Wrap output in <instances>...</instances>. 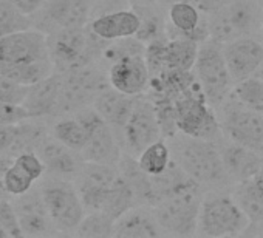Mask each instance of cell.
I'll list each match as a JSON object with an SVG mask.
<instances>
[{"label":"cell","mask_w":263,"mask_h":238,"mask_svg":"<svg viewBox=\"0 0 263 238\" xmlns=\"http://www.w3.org/2000/svg\"><path fill=\"white\" fill-rule=\"evenodd\" d=\"M167 37H191L203 44L211 37L208 14L191 0H177L167 5Z\"/></svg>","instance_id":"obj_16"},{"label":"cell","mask_w":263,"mask_h":238,"mask_svg":"<svg viewBox=\"0 0 263 238\" xmlns=\"http://www.w3.org/2000/svg\"><path fill=\"white\" fill-rule=\"evenodd\" d=\"M169 141L174 160L201 187L223 186L229 181L217 141L194 138L180 132Z\"/></svg>","instance_id":"obj_1"},{"label":"cell","mask_w":263,"mask_h":238,"mask_svg":"<svg viewBox=\"0 0 263 238\" xmlns=\"http://www.w3.org/2000/svg\"><path fill=\"white\" fill-rule=\"evenodd\" d=\"M231 193L251 223H263V193L257 189L252 178L235 183Z\"/></svg>","instance_id":"obj_30"},{"label":"cell","mask_w":263,"mask_h":238,"mask_svg":"<svg viewBox=\"0 0 263 238\" xmlns=\"http://www.w3.org/2000/svg\"><path fill=\"white\" fill-rule=\"evenodd\" d=\"M73 114L81 119V123L87 127L88 132L87 144L81 152L82 160L118 166L122 156V146L115 129L104 121L91 105L81 108Z\"/></svg>","instance_id":"obj_12"},{"label":"cell","mask_w":263,"mask_h":238,"mask_svg":"<svg viewBox=\"0 0 263 238\" xmlns=\"http://www.w3.org/2000/svg\"><path fill=\"white\" fill-rule=\"evenodd\" d=\"M47 34L30 28L0 37V64H25L48 59Z\"/></svg>","instance_id":"obj_15"},{"label":"cell","mask_w":263,"mask_h":238,"mask_svg":"<svg viewBox=\"0 0 263 238\" xmlns=\"http://www.w3.org/2000/svg\"><path fill=\"white\" fill-rule=\"evenodd\" d=\"M11 201L16 209L24 236H42L59 233L48 215L39 187H33L31 190L11 198Z\"/></svg>","instance_id":"obj_18"},{"label":"cell","mask_w":263,"mask_h":238,"mask_svg":"<svg viewBox=\"0 0 263 238\" xmlns=\"http://www.w3.org/2000/svg\"><path fill=\"white\" fill-rule=\"evenodd\" d=\"M28 87L21 85L10 77L0 74V102L7 104H24Z\"/></svg>","instance_id":"obj_39"},{"label":"cell","mask_w":263,"mask_h":238,"mask_svg":"<svg viewBox=\"0 0 263 238\" xmlns=\"http://www.w3.org/2000/svg\"><path fill=\"white\" fill-rule=\"evenodd\" d=\"M221 160L229 176V181L240 183L251 180L263 164V153L240 146L228 140V143L220 146Z\"/></svg>","instance_id":"obj_23"},{"label":"cell","mask_w":263,"mask_h":238,"mask_svg":"<svg viewBox=\"0 0 263 238\" xmlns=\"http://www.w3.org/2000/svg\"><path fill=\"white\" fill-rule=\"evenodd\" d=\"M61 85L62 74L54 71L51 76L28 87L22 105L28 110L31 117H54L61 96Z\"/></svg>","instance_id":"obj_24"},{"label":"cell","mask_w":263,"mask_h":238,"mask_svg":"<svg viewBox=\"0 0 263 238\" xmlns=\"http://www.w3.org/2000/svg\"><path fill=\"white\" fill-rule=\"evenodd\" d=\"M257 2H258V5L261 7V10H263V0H257Z\"/></svg>","instance_id":"obj_50"},{"label":"cell","mask_w":263,"mask_h":238,"mask_svg":"<svg viewBox=\"0 0 263 238\" xmlns=\"http://www.w3.org/2000/svg\"><path fill=\"white\" fill-rule=\"evenodd\" d=\"M194 74L208 99V102L217 108L223 104L232 91L234 81L226 65L223 54V44L208 39L200 44L198 56L194 65Z\"/></svg>","instance_id":"obj_8"},{"label":"cell","mask_w":263,"mask_h":238,"mask_svg":"<svg viewBox=\"0 0 263 238\" xmlns=\"http://www.w3.org/2000/svg\"><path fill=\"white\" fill-rule=\"evenodd\" d=\"M53 73H54V65L50 57L44 61L25 62V64H11V65L0 64V74H4L11 81L25 87L34 85L42 79L51 76Z\"/></svg>","instance_id":"obj_29"},{"label":"cell","mask_w":263,"mask_h":238,"mask_svg":"<svg viewBox=\"0 0 263 238\" xmlns=\"http://www.w3.org/2000/svg\"><path fill=\"white\" fill-rule=\"evenodd\" d=\"M36 183L37 181L16 161H13V164L8 167V170L5 172V176H4V187L10 198L19 196V195L31 190Z\"/></svg>","instance_id":"obj_37"},{"label":"cell","mask_w":263,"mask_h":238,"mask_svg":"<svg viewBox=\"0 0 263 238\" xmlns=\"http://www.w3.org/2000/svg\"><path fill=\"white\" fill-rule=\"evenodd\" d=\"M154 7H137V13L140 14L141 25L137 33V39L144 42L146 45L158 41V39H166L167 37V22L161 16V13ZM134 8V7H132Z\"/></svg>","instance_id":"obj_32"},{"label":"cell","mask_w":263,"mask_h":238,"mask_svg":"<svg viewBox=\"0 0 263 238\" xmlns=\"http://www.w3.org/2000/svg\"><path fill=\"white\" fill-rule=\"evenodd\" d=\"M16 135V126H0V155L10 153Z\"/></svg>","instance_id":"obj_42"},{"label":"cell","mask_w":263,"mask_h":238,"mask_svg":"<svg viewBox=\"0 0 263 238\" xmlns=\"http://www.w3.org/2000/svg\"><path fill=\"white\" fill-rule=\"evenodd\" d=\"M130 7H154V5H158L161 4V0H128Z\"/></svg>","instance_id":"obj_45"},{"label":"cell","mask_w":263,"mask_h":238,"mask_svg":"<svg viewBox=\"0 0 263 238\" xmlns=\"http://www.w3.org/2000/svg\"><path fill=\"white\" fill-rule=\"evenodd\" d=\"M115 220L101 210L87 212L79 226L74 230V235L84 238H107L113 236Z\"/></svg>","instance_id":"obj_35"},{"label":"cell","mask_w":263,"mask_h":238,"mask_svg":"<svg viewBox=\"0 0 263 238\" xmlns=\"http://www.w3.org/2000/svg\"><path fill=\"white\" fill-rule=\"evenodd\" d=\"M223 54L234 84L257 74L263 62V42L255 36L238 37L223 44Z\"/></svg>","instance_id":"obj_17"},{"label":"cell","mask_w":263,"mask_h":238,"mask_svg":"<svg viewBox=\"0 0 263 238\" xmlns=\"http://www.w3.org/2000/svg\"><path fill=\"white\" fill-rule=\"evenodd\" d=\"M137 97L138 96H128L115 90L113 87H107L96 96L91 107L101 114V117L108 126L115 129L119 136V132L125 126L132 110H134Z\"/></svg>","instance_id":"obj_25"},{"label":"cell","mask_w":263,"mask_h":238,"mask_svg":"<svg viewBox=\"0 0 263 238\" xmlns=\"http://www.w3.org/2000/svg\"><path fill=\"white\" fill-rule=\"evenodd\" d=\"M138 164L141 166V169L151 175V176H158L161 173H164L171 163L174 161L172 156V149L167 143L166 138H161L155 143H152L151 146H147L138 156Z\"/></svg>","instance_id":"obj_31"},{"label":"cell","mask_w":263,"mask_h":238,"mask_svg":"<svg viewBox=\"0 0 263 238\" xmlns=\"http://www.w3.org/2000/svg\"><path fill=\"white\" fill-rule=\"evenodd\" d=\"M257 76H260V77L263 79V62H261V65H260V68H258V71H257Z\"/></svg>","instance_id":"obj_48"},{"label":"cell","mask_w":263,"mask_h":238,"mask_svg":"<svg viewBox=\"0 0 263 238\" xmlns=\"http://www.w3.org/2000/svg\"><path fill=\"white\" fill-rule=\"evenodd\" d=\"M110 87L128 94H146L151 85V71L144 56H127L107 68Z\"/></svg>","instance_id":"obj_19"},{"label":"cell","mask_w":263,"mask_h":238,"mask_svg":"<svg viewBox=\"0 0 263 238\" xmlns=\"http://www.w3.org/2000/svg\"><path fill=\"white\" fill-rule=\"evenodd\" d=\"M231 94L245 107L263 113V79L257 74L234 84Z\"/></svg>","instance_id":"obj_34"},{"label":"cell","mask_w":263,"mask_h":238,"mask_svg":"<svg viewBox=\"0 0 263 238\" xmlns=\"http://www.w3.org/2000/svg\"><path fill=\"white\" fill-rule=\"evenodd\" d=\"M50 59L54 71L68 73L91 64H98L107 47V41L98 37L90 28H62L47 34Z\"/></svg>","instance_id":"obj_2"},{"label":"cell","mask_w":263,"mask_h":238,"mask_svg":"<svg viewBox=\"0 0 263 238\" xmlns=\"http://www.w3.org/2000/svg\"><path fill=\"white\" fill-rule=\"evenodd\" d=\"M0 224L8 232L10 236H24L16 209L13 206L11 198H0Z\"/></svg>","instance_id":"obj_38"},{"label":"cell","mask_w":263,"mask_h":238,"mask_svg":"<svg viewBox=\"0 0 263 238\" xmlns=\"http://www.w3.org/2000/svg\"><path fill=\"white\" fill-rule=\"evenodd\" d=\"M13 161H14V156L10 153L0 155V198H10L4 187V176H5V172L8 170V167L13 164Z\"/></svg>","instance_id":"obj_43"},{"label":"cell","mask_w":263,"mask_h":238,"mask_svg":"<svg viewBox=\"0 0 263 238\" xmlns=\"http://www.w3.org/2000/svg\"><path fill=\"white\" fill-rule=\"evenodd\" d=\"M175 124L180 133L217 141L223 136L218 116L208 102L198 81L175 101Z\"/></svg>","instance_id":"obj_4"},{"label":"cell","mask_w":263,"mask_h":238,"mask_svg":"<svg viewBox=\"0 0 263 238\" xmlns=\"http://www.w3.org/2000/svg\"><path fill=\"white\" fill-rule=\"evenodd\" d=\"M37 155L45 164L47 176L74 181L84 164L81 153L71 150L70 147L58 141L53 135H50L41 144V147L37 149Z\"/></svg>","instance_id":"obj_20"},{"label":"cell","mask_w":263,"mask_h":238,"mask_svg":"<svg viewBox=\"0 0 263 238\" xmlns=\"http://www.w3.org/2000/svg\"><path fill=\"white\" fill-rule=\"evenodd\" d=\"M220 127L229 141L263 153V113L240 104L232 94L220 104Z\"/></svg>","instance_id":"obj_10"},{"label":"cell","mask_w":263,"mask_h":238,"mask_svg":"<svg viewBox=\"0 0 263 238\" xmlns=\"http://www.w3.org/2000/svg\"><path fill=\"white\" fill-rule=\"evenodd\" d=\"M263 21V10L257 0H228L208 14L211 39L226 44L238 37L257 36Z\"/></svg>","instance_id":"obj_5"},{"label":"cell","mask_w":263,"mask_h":238,"mask_svg":"<svg viewBox=\"0 0 263 238\" xmlns=\"http://www.w3.org/2000/svg\"><path fill=\"white\" fill-rule=\"evenodd\" d=\"M51 135L47 117H28L16 124V135L10 155L16 156L24 152H37L41 144Z\"/></svg>","instance_id":"obj_26"},{"label":"cell","mask_w":263,"mask_h":238,"mask_svg":"<svg viewBox=\"0 0 263 238\" xmlns=\"http://www.w3.org/2000/svg\"><path fill=\"white\" fill-rule=\"evenodd\" d=\"M33 28V17L24 14L10 0H0V37Z\"/></svg>","instance_id":"obj_36"},{"label":"cell","mask_w":263,"mask_h":238,"mask_svg":"<svg viewBox=\"0 0 263 238\" xmlns=\"http://www.w3.org/2000/svg\"><path fill=\"white\" fill-rule=\"evenodd\" d=\"M200 44L191 37H169L166 44V70L192 71Z\"/></svg>","instance_id":"obj_27"},{"label":"cell","mask_w":263,"mask_h":238,"mask_svg":"<svg viewBox=\"0 0 263 238\" xmlns=\"http://www.w3.org/2000/svg\"><path fill=\"white\" fill-rule=\"evenodd\" d=\"M51 135L78 153L84 150L88 140L87 127L81 123V119L76 114L56 117V121L51 124Z\"/></svg>","instance_id":"obj_28"},{"label":"cell","mask_w":263,"mask_h":238,"mask_svg":"<svg viewBox=\"0 0 263 238\" xmlns=\"http://www.w3.org/2000/svg\"><path fill=\"white\" fill-rule=\"evenodd\" d=\"M5 236H10V235H8V232L4 229V226L0 224V238H5Z\"/></svg>","instance_id":"obj_47"},{"label":"cell","mask_w":263,"mask_h":238,"mask_svg":"<svg viewBox=\"0 0 263 238\" xmlns=\"http://www.w3.org/2000/svg\"><path fill=\"white\" fill-rule=\"evenodd\" d=\"M13 5H16L24 14L34 17L47 4V0H10Z\"/></svg>","instance_id":"obj_41"},{"label":"cell","mask_w":263,"mask_h":238,"mask_svg":"<svg viewBox=\"0 0 263 238\" xmlns=\"http://www.w3.org/2000/svg\"><path fill=\"white\" fill-rule=\"evenodd\" d=\"M163 235L154 207L147 204L132 207L115 221L113 236L116 238H157Z\"/></svg>","instance_id":"obj_22"},{"label":"cell","mask_w":263,"mask_h":238,"mask_svg":"<svg viewBox=\"0 0 263 238\" xmlns=\"http://www.w3.org/2000/svg\"><path fill=\"white\" fill-rule=\"evenodd\" d=\"M118 178H119L118 166L84 161L73 183L79 192V196L87 212L102 209Z\"/></svg>","instance_id":"obj_14"},{"label":"cell","mask_w":263,"mask_h":238,"mask_svg":"<svg viewBox=\"0 0 263 238\" xmlns=\"http://www.w3.org/2000/svg\"><path fill=\"white\" fill-rule=\"evenodd\" d=\"M62 74L61 96L54 117L73 114L81 108L93 105L96 96L110 87L107 70L98 64H91Z\"/></svg>","instance_id":"obj_7"},{"label":"cell","mask_w":263,"mask_h":238,"mask_svg":"<svg viewBox=\"0 0 263 238\" xmlns=\"http://www.w3.org/2000/svg\"><path fill=\"white\" fill-rule=\"evenodd\" d=\"M95 0H47L33 17V28L50 34L62 28H82L91 19Z\"/></svg>","instance_id":"obj_13"},{"label":"cell","mask_w":263,"mask_h":238,"mask_svg":"<svg viewBox=\"0 0 263 238\" xmlns=\"http://www.w3.org/2000/svg\"><path fill=\"white\" fill-rule=\"evenodd\" d=\"M163 138V130L154 101L146 94L137 97L125 126L119 132L122 152L138 156L147 146Z\"/></svg>","instance_id":"obj_11"},{"label":"cell","mask_w":263,"mask_h":238,"mask_svg":"<svg viewBox=\"0 0 263 238\" xmlns=\"http://www.w3.org/2000/svg\"><path fill=\"white\" fill-rule=\"evenodd\" d=\"M191 2L195 4L203 13L211 14L215 10H218L220 7H223L228 2V0H191Z\"/></svg>","instance_id":"obj_44"},{"label":"cell","mask_w":263,"mask_h":238,"mask_svg":"<svg viewBox=\"0 0 263 238\" xmlns=\"http://www.w3.org/2000/svg\"><path fill=\"white\" fill-rule=\"evenodd\" d=\"M201 201V186L194 183L154 204L152 207L163 233L172 236H191L198 233Z\"/></svg>","instance_id":"obj_3"},{"label":"cell","mask_w":263,"mask_h":238,"mask_svg":"<svg viewBox=\"0 0 263 238\" xmlns=\"http://www.w3.org/2000/svg\"><path fill=\"white\" fill-rule=\"evenodd\" d=\"M144 53H146V44L137 39L135 36L116 39L107 44L98 64H102L107 70L111 64H115L119 59H124L127 56H144Z\"/></svg>","instance_id":"obj_33"},{"label":"cell","mask_w":263,"mask_h":238,"mask_svg":"<svg viewBox=\"0 0 263 238\" xmlns=\"http://www.w3.org/2000/svg\"><path fill=\"white\" fill-rule=\"evenodd\" d=\"M48 215L58 232H73L85 216L87 210L73 181L47 176L39 184Z\"/></svg>","instance_id":"obj_9"},{"label":"cell","mask_w":263,"mask_h":238,"mask_svg":"<svg viewBox=\"0 0 263 238\" xmlns=\"http://www.w3.org/2000/svg\"><path fill=\"white\" fill-rule=\"evenodd\" d=\"M258 36H260V39H261V42H263V21H261V27H260V33H258Z\"/></svg>","instance_id":"obj_49"},{"label":"cell","mask_w":263,"mask_h":238,"mask_svg":"<svg viewBox=\"0 0 263 238\" xmlns=\"http://www.w3.org/2000/svg\"><path fill=\"white\" fill-rule=\"evenodd\" d=\"M140 25L141 19L135 8H124L119 11L101 14L88 22V28L98 37L107 42L137 36Z\"/></svg>","instance_id":"obj_21"},{"label":"cell","mask_w":263,"mask_h":238,"mask_svg":"<svg viewBox=\"0 0 263 238\" xmlns=\"http://www.w3.org/2000/svg\"><path fill=\"white\" fill-rule=\"evenodd\" d=\"M28 117L31 114L22 104L0 102V126H16Z\"/></svg>","instance_id":"obj_40"},{"label":"cell","mask_w":263,"mask_h":238,"mask_svg":"<svg viewBox=\"0 0 263 238\" xmlns=\"http://www.w3.org/2000/svg\"><path fill=\"white\" fill-rule=\"evenodd\" d=\"M251 221L240 209L232 193L218 190L203 195L198 233L204 236H235L243 235Z\"/></svg>","instance_id":"obj_6"},{"label":"cell","mask_w":263,"mask_h":238,"mask_svg":"<svg viewBox=\"0 0 263 238\" xmlns=\"http://www.w3.org/2000/svg\"><path fill=\"white\" fill-rule=\"evenodd\" d=\"M252 181H254V184L257 186V189L263 193V164H261V167L258 169V172L252 176Z\"/></svg>","instance_id":"obj_46"}]
</instances>
